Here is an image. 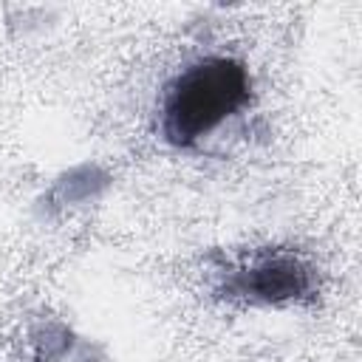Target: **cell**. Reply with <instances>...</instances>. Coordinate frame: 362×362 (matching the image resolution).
<instances>
[{"mask_svg": "<svg viewBox=\"0 0 362 362\" xmlns=\"http://www.w3.org/2000/svg\"><path fill=\"white\" fill-rule=\"evenodd\" d=\"M252 96L246 68L232 57L187 65L164 90L158 130L173 147H192L235 116Z\"/></svg>", "mask_w": 362, "mask_h": 362, "instance_id": "1", "label": "cell"}, {"mask_svg": "<svg viewBox=\"0 0 362 362\" xmlns=\"http://www.w3.org/2000/svg\"><path fill=\"white\" fill-rule=\"evenodd\" d=\"M314 288V272L311 266L288 252H272L255 257L249 266L238 269L226 291L235 297H243L249 303H263V305H280V303H294L308 297Z\"/></svg>", "mask_w": 362, "mask_h": 362, "instance_id": "2", "label": "cell"}]
</instances>
